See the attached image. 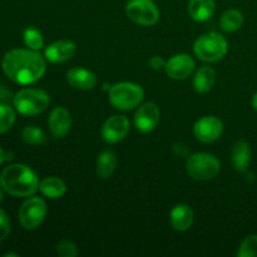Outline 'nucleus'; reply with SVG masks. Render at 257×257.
I'll return each instance as SVG.
<instances>
[{"label":"nucleus","instance_id":"f257e3e1","mask_svg":"<svg viewBox=\"0 0 257 257\" xmlns=\"http://www.w3.org/2000/svg\"><path fill=\"white\" fill-rule=\"evenodd\" d=\"M3 72L18 84L28 85L38 82L44 75L45 59L33 49H13L3 58Z\"/></svg>","mask_w":257,"mask_h":257},{"label":"nucleus","instance_id":"f03ea898","mask_svg":"<svg viewBox=\"0 0 257 257\" xmlns=\"http://www.w3.org/2000/svg\"><path fill=\"white\" fill-rule=\"evenodd\" d=\"M0 183L5 192L15 197H29L39 190L37 173L27 165L14 163L3 170Z\"/></svg>","mask_w":257,"mask_h":257},{"label":"nucleus","instance_id":"7ed1b4c3","mask_svg":"<svg viewBox=\"0 0 257 257\" xmlns=\"http://www.w3.org/2000/svg\"><path fill=\"white\" fill-rule=\"evenodd\" d=\"M14 107L23 115H37L49 107L50 98L47 92L38 88H24L14 95Z\"/></svg>","mask_w":257,"mask_h":257},{"label":"nucleus","instance_id":"20e7f679","mask_svg":"<svg viewBox=\"0 0 257 257\" xmlns=\"http://www.w3.org/2000/svg\"><path fill=\"white\" fill-rule=\"evenodd\" d=\"M228 44L220 33H206L193 44V52L198 59L203 62H218L227 54Z\"/></svg>","mask_w":257,"mask_h":257},{"label":"nucleus","instance_id":"39448f33","mask_svg":"<svg viewBox=\"0 0 257 257\" xmlns=\"http://www.w3.org/2000/svg\"><path fill=\"white\" fill-rule=\"evenodd\" d=\"M145 98L142 87L132 82H120L109 89V102L115 109L131 110L138 107Z\"/></svg>","mask_w":257,"mask_h":257},{"label":"nucleus","instance_id":"423d86ee","mask_svg":"<svg viewBox=\"0 0 257 257\" xmlns=\"http://www.w3.org/2000/svg\"><path fill=\"white\" fill-rule=\"evenodd\" d=\"M186 170L188 176L196 181H210L217 176L221 163L210 153H193L187 158Z\"/></svg>","mask_w":257,"mask_h":257},{"label":"nucleus","instance_id":"0eeeda50","mask_svg":"<svg viewBox=\"0 0 257 257\" xmlns=\"http://www.w3.org/2000/svg\"><path fill=\"white\" fill-rule=\"evenodd\" d=\"M125 13L132 22L142 27H152L160 20V10L152 0H130Z\"/></svg>","mask_w":257,"mask_h":257},{"label":"nucleus","instance_id":"6e6552de","mask_svg":"<svg viewBox=\"0 0 257 257\" xmlns=\"http://www.w3.org/2000/svg\"><path fill=\"white\" fill-rule=\"evenodd\" d=\"M48 208L47 203L40 197H30L25 201L19 210L20 225L25 230H35L45 220Z\"/></svg>","mask_w":257,"mask_h":257},{"label":"nucleus","instance_id":"1a4fd4ad","mask_svg":"<svg viewBox=\"0 0 257 257\" xmlns=\"http://www.w3.org/2000/svg\"><path fill=\"white\" fill-rule=\"evenodd\" d=\"M223 132V123L215 115H205L193 125V135L196 140L202 143H212L221 137Z\"/></svg>","mask_w":257,"mask_h":257},{"label":"nucleus","instance_id":"9d476101","mask_svg":"<svg viewBox=\"0 0 257 257\" xmlns=\"http://www.w3.org/2000/svg\"><path fill=\"white\" fill-rule=\"evenodd\" d=\"M130 120L125 115L114 114L108 118L102 125L100 135L104 142L118 143L127 137L130 132Z\"/></svg>","mask_w":257,"mask_h":257},{"label":"nucleus","instance_id":"9b49d317","mask_svg":"<svg viewBox=\"0 0 257 257\" xmlns=\"http://www.w3.org/2000/svg\"><path fill=\"white\" fill-rule=\"evenodd\" d=\"M161 119V110L153 102L145 103L135 114V127L142 133H150L158 125Z\"/></svg>","mask_w":257,"mask_h":257},{"label":"nucleus","instance_id":"f8f14e48","mask_svg":"<svg viewBox=\"0 0 257 257\" xmlns=\"http://www.w3.org/2000/svg\"><path fill=\"white\" fill-rule=\"evenodd\" d=\"M195 60L191 55L181 53V54L173 55L172 58L166 62V74L171 78V79L182 80L190 77L192 72L195 70Z\"/></svg>","mask_w":257,"mask_h":257},{"label":"nucleus","instance_id":"ddd939ff","mask_svg":"<svg viewBox=\"0 0 257 257\" xmlns=\"http://www.w3.org/2000/svg\"><path fill=\"white\" fill-rule=\"evenodd\" d=\"M48 127L54 138H63L72 127L70 113L64 107H55L48 117Z\"/></svg>","mask_w":257,"mask_h":257},{"label":"nucleus","instance_id":"4468645a","mask_svg":"<svg viewBox=\"0 0 257 257\" xmlns=\"http://www.w3.org/2000/svg\"><path fill=\"white\" fill-rule=\"evenodd\" d=\"M75 52H77V47L72 40H58L47 47L45 59L50 63H64L72 59Z\"/></svg>","mask_w":257,"mask_h":257},{"label":"nucleus","instance_id":"2eb2a0df","mask_svg":"<svg viewBox=\"0 0 257 257\" xmlns=\"http://www.w3.org/2000/svg\"><path fill=\"white\" fill-rule=\"evenodd\" d=\"M67 80L73 88L79 90H90L97 85V77L85 68L75 67L67 73Z\"/></svg>","mask_w":257,"mask_h":257},{"label":"nucleus","instance_id":"dca6fc26","mask_svg":"<svg viewBox=\"0 0 257 257\" xmlns=\"http://www.w3.org/2000/svg\"><path fill=\"white\" fill-rule=\"evenodd\" d=\"M170 222L172 227L178 232L190 230L193 223V211L190 206L181 203L175 206L170 213Z\"/></svg>","mask_w":257,"mask_h":257},{"label":"nucleus","instance_id":"f3484780","mask_svg":"<svg viewBox=\"0 0 257 257\" xmlns=\"http://www.w3.org/2000/svg\"><path fill=\"white\" fill-rule=\"evenodd\" d=\"M252 152H251V146L247 141L241 140L233 145L231 151V161L232 166L237 172H245L248 168L251 162Z\"/></svg>","mask_w":257,"mask_h":257},{"label":"nucleus","instance_id":"a211bd4d","mask_svg":"<svg viewBox=\"0 0 257 257\" xmlns=\"http://www.w3.org/2000/svg\"><path fill=\"white\" fill-rule=\"evenodd\" d=\"M215 0H190L188 14L195 22H206L215 13Z\"/></svg>","mask_w":257,"mask_h":257},{"label":"nucleus","instance_id":"6ab92c4d","mask_svg":"<svg viewBox=\"0 0 257 257\" xmlns=\"http://www.w3.org/2000/svg\"><path fill=\"white\" fill-rule=\"evenodd\" d=\"M39 191L43 196L52 200L63 197L67 192V185L59 177H47L40 181Z\"/></svg>","mask_w":257,"mask_h":257},{"label":"nucleus","instance_id":"aec40b11","mask_svg":"<svg viewBox=\"0 0 257 257\" xmlns=\"http://www.w3.org/2000/svg\"><path fill=\"white\" fill-rule=\"evenodd\" d=\"M215 70L211 67L203 65V67H201L200 69L197 70V73H196L195 79H193V87H195V90L197 93L205 94V93H208L212 89V87L215 85Z\"/></svg>","mask_w":257,"mask_h":257},{"label":"nucleus","instance_id":"412c9836","mask_svg":"<svg viewBox=\"0 0 257 257\" xmlns=\"http://www.w3.org/2000/svg\"><path fill=\"white\" fill-rule=\"evenodd\" d=\"M97 175L103 180H107L114 173L117 167V156L112 150H105L97 158Z\"/></svg>","mask_w":257,"mask_h":257},{"label":"nucleus","instance_id":"4be33fe9","mask_svg":"<svg viewBox=\"0 0 257 257\" xmlns=\"http://www.w3.org/2000/svg\"><path fill=\"white\" fill-rule=\"evenodd\" d=\"M243 23V15L237 9H228L221 17V28L226 33L237 32Z\"/></svg>","mask_w":257,"mask_h":257},{"label":"nucleus","instance_id":"5701e85b","mask_svg":"<svg viewBox=\"0 0 257 257\" xmlns=\"http://www.w3.org/2000/svg\"><path fill=\"white\" fill-rule=\"evenodd\" d=\"M22 137L25 143L33 146L43 145L47 141V136L43 132V130H40L39 127H35V125H27L22 131Z\"/></svg>","mask_w":257,"mask_h":257},{"label":"nucleus","instance_id":"b1692460","mask_svg":"<svg viewBox=\"0 0 257 257\" xmlns=\"http://www.w3.org/2000/svg\"><path fill=\"white\" fill-rule=\"evenodd\" d=\"M15 118V110L8 103H0V135L14 125Z\"/></svg>","mask_w":257,"mask_h":257},{"label":"nucleus","instance_id":"393cba45","mask_svg":"<svg viewBox=\"0 0 257 257\" xmlns=\"http://www.w3.org/2000/svg\"><path fill=\"white\" fill-rule=\"evenodd\" d=\"M23 39H24V44L27 45L29 49L33 50L42 49L43 44H44L42 33L33 27L27 28V29L24 30V33H23Z\"/></svg>","mask_w":257,"mask_h":257},{"label":"nucleus","instance_id":"a878e982","mask_svg":"<svg viewBox=\"0 0 257 257\" xmlns=\"http://www.w3.org/2000/svg\"><path fill=\"white\" fill-rule=\"evenodd\" d=\"M238 257H257V235H250L241 242L237 251Z\"/></svg>","mask_w":257,"mask_h":257},{"label":"nucleus","instance_id":"bb28decb","mask_svg":"<svg viewBox=\"0 0 257 257\" xmlns=\"http://www.w3.org/2000/svg\"><path fill=\"white\" fill-rule=\"evenodd\" d=\"M55 251L59 257H75L79 253L77 245L69 240L59 241L55 246Z\"/></svg>","mask_w":257,"mask_h":257},{"label":"nucleus","instance_id":"cd10ccee","mask_svg":"<svg viewBox=\"0 0 257 257\" xmlns=\"http://www.w3.org/2000/svg\"><path fill=\"white\" fill-rule=\"evenodd\" d=\"M10 233V221L7 213L0 208V242L4 241Z\"/></svg>","mask_w":257,"mask_h":257},{"label":"nucleus","instance_id":"c85d7f7f","mask_svg":"<svg viewBox=\"0 0 257 257\" xmlns=\"http://www.w3.org/2000/svg\"><path fill=\"white\" fill-rule=\"evenodd\" d=\"M150 67L152 68L153 70L160 72V70H162L163 68L166 67L165 59H163L162 57H160V55H155V57H152L150 59Z\"/></svg>","mask_w":257,"mask_h":257},{"label":"nucleus","instance_id":"c756f323","mask_svg":"<svg viewBox=\"0 0 257 257\" xmlns=\"http://www.w3.org/2000/svg\"><path fill=\"white\" fill-rule=\"evenodd\" d=\"M13 99H14V97H13L12 92L7 89L4 84L0 83V103H9Z\"/></svg>","mask_w":257,"mask_h":257},{"label":"nucleus","instance_id":"7c9ffc66","mask_svg":"<svg viewBox=\"0 0 257 257\" xmlns=\"http://www.w3.org/2000/svg\"><path fill=\"white\" fill-rule=\"evenodd\" d=\"M173 153H175L176 156H180V157H186L188 153L187 146L183 145V143H176V145L173 146Z\"/></svg>","mask_w":257,"mask_h":257},{"label":"nucleus","instance_id":"2f4dec72","mask_svg":"<svg viewBox=\"0 0 257 257\" xmlns=\"http://www.w3.org/2000/svg\"><path fill=\"white\" fill-rule=\"evenodd\" d=\"M10 158H12V157H9V155H8V153H5L4 151H3L2 148H0V166H2L3 163L5 162V161L10 160Z\"/></svg>","mask_w":257,"mask_h":257},{"label":"nucleus","instance_id":"473e14b6","mask_svg":"<svg viewBox=\"0 0 257 257\" xmlns=\"http://www.w3.org/2000/svg\"><path fill=\"white\" fill-rule=\"evenodd\" d=\"M252 107L255 108V110H257V92L253 94V97H252Z\"/></svg>","mask_w":257,"mask_h":257},{"label":"nucleus","instance_id":"72a5a7b5","mask_svg":"<svg viewBox=\"0 0 257 257\" xmlns=\"http://www.w3.org/2000/svg\"><path fill=\"white\" fill-rule=\"evenodd\" d=\"M3 191H4V188H3L2 183H0V202L3 201Z\"/></svg>","mask_w":257,"mask_h":257},{"label":"nucleus","instance_id":"f704fd0d","mask_svg":"<svg viewBox=\"0 0 257 257\" xmlns=\"http://www.w3.org/2000/svg\"><path fill=\"white\" fill-rule=\"evenodd\" d=\"M9 256H14V257H18L19 255H18V253H14V252H10V253H7V255H5V257H9Z\"/></svg>","mask_w":257,"mask_h":257}]
</instances>
